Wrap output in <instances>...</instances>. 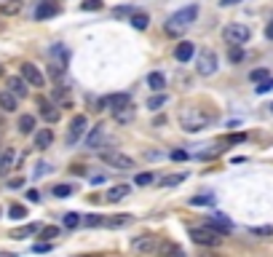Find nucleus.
Instances as JSON below:
<instances>
[{
	"label": "nucleus",
	"instance_id": "obj_9",
	"mask_svg": "<svg viewBox=\"0 0 273 257\" xmlns=\"http://www.w3.org/2000/svg\"><path fill=\"white\" fill-rule=\"evenodd\" d=\"M37 110H41V118L43 121H49V123H56L59 121V107H56L54 102H49V99H43V97H37Z\"/></svg>",
	"mask_w": 273,
	"mask_h": 257
},
{
	"label": "nucleus",
	"instance_id": "obj_40",
	"mask_svg": "<svg viewBox=\"0 0 273 257\" xmlns=\"http://www.w3.org/2000/svg\"><path fill=\"white\" fill-rule=\"evenodd\" d=\"M228 59H230V62H241V59H244V51H241V46H230V51H228Z\"/></svg>",
	"mask_w": 273,
	"mask_h": 257
},
{
	"label": "nucleus",
	"instance_id": "obj_31",
	"mask_svg": "<svg viewBox=\"0 0 273 257\" xmlns=\"http://www.w3.org/2000/svg\"><path fill=\"white\" fill-rule=\"evenodd\" d=\"M62 225L67 228V231L78 228V225H81V214H78V212H67V214H64V220H62Z\"/></svg>",
	"mask_w": 273,
	"mask_h": 257
},
{
	"label": "nucleus",
	"instance_id": "obj_47",
	"mask_svg": "<svg viewBox=\"0 0 273 257\" xmlns=\"http://www.w3.org/2000/svg\"><path fill=\"white\" fill-rule=\"evenodd\" d=\"M126 14H131V8H129V6H126V8H124V6H118V8H115V16H126Z\"/></svg>",
	"mask_w": 273,
	"mask_h": 257
},
{
	"label": "nucleus",
	"instance_id": "obj_26",
	"mask_svg": "<svg viewBox=\"0 0 273 257\" xmlns=\"http://www.w3.org/2000/svg\"><path fill=\"white\" fill-rule=\"evenodd\" d=\"M214 193H201V196H193L190 198V206H214Z\"/></svg>",
	"mask_w": 273,
	"mask_h": 257
},
{
	"label": "nucleus",
	"instance_id": "obj_35",
	"mask_svg": "<svg viewBox=\"0 0 273 257\" xmlns=\"http://www.w3.org/2000/svg\"><path fill=\"white\" fill-rule=\"evenodd\" d=\"M153 179H155V177H153V174H150V171H139V174L134 177V182L145 188V185H153Z\"/></svg>",
	"mask_w": 273,
	"mask_h": 257
},
{
	"label": "nucleus",
	"instance_id": "obj_20",
	"mask_svg": "<svg viewBox=\"0 0 273 257\" xmlns=\"http://www.w3.org/2000/svg\"><path fill=\"white\" fill-rule=\"evenodd\" d=\"M51 142H54L51 129H41V131L35 134V148H37V150H46V148H51Z\"/></svg>",
	"mask_w": 273,
	"mask_h": 257
},
{
	"label": "nucleus",
	"instance_id": "obj_39",
	"mask_svg": "<svg viewBox=\"0 0 273 257\" xmlns=\"http://www.w3.org/2000/svg\"><path fill=\"white\" fill-rule=\"evenodd\" d=\"M249 233H252V236H260V239H265V236H270V233H273V228H270V225H262V228H249Z\"/></svg>",
	"mask_w": 273,
	"mask_h": 257
},
{
	"label": "nucleus",
	"instance_id": "obj_43",
	"mask_svg": "<svg viewBox=\"0 0 273 257\" xmlns=\"http://www.w3.org/2000/svg\"><path fill=\"white\" fill-rule=\"evenodd\" d=\"M169 158H172V161H187V158H190V153H185V150H172Z\"/></svg>",
	"mask_w": 273,
	"mask_h": 257
},
{
	"label": "nucleus",
	"instance_id": "obj_14",
	"mask_svg": "<svg viewBox=\"0 0 273 257\" xmlns=\"http://www.w3.org/2000/svg\"><path fill=\"white\" fill-rule=\"evenodd\" d=\"M196 56V46L190 41H182V43H177V49H174V59L177 62H190Z\"/></svg>",
	"mask_w": 273,
	"mask_h": 257
},
{
	"label": "nucleus",
	"instance_id": "obj_17",
	"mask_svg": "<svg viewBox=\"0 0 273 257\" xmlns=\"http://www.w3.org/2000/svg\"><path fill=\"white\" fill-rule=\"evenodd\" d=\"M14 161H16L14 148L0 150V174H8V171H11V166H14Z\"/></svg>",
	"mask_w": 273,
	"mask_h": 257
},
{
	"label": "nucleus",
	"instance_id": "obj_18",
	"mask_svg": "<svg viewBox=\"0 0 273 257\" xmlns=\"http://www.w3.org/2000/svg\"><path fill=\"white\" fill-rule=\"evenodd\" d=\"M19 107V97H14L11 91H0V110L3 113H14Z\"/></svg>",
	"mask_w": 273,
	"mask_h": 257
},
{
	"label": "nucleus",
	"instance_id": "obj_41",
	"mask_svg": "<svg viewBox=\"0 0 273 257\" xmlns=\"http://www.w3.org/2000/svg\"><path fill=\"white\" fill-rule=\"evenodd\" d=\"M268 75H270L268 70H252V72H249V81H252V83H257V81H265Z\"/></svg>",
	"mask_w": 273,
	"mask_h": 257
},
{
	"label": "nucleus",
	"instance_id": "obj_22",
	"mask_svg": "<svg viewBox=\"0 0 273 257\" xmlns=\"http://www.w3.org/2000/svg\"><path fill=\"white\" fill-rule=\"evenodd\" d=\"M131 193V188L129 185H115V188H110V193H107V201L112 204H118V201H124V198Z\"/></svg>",
	"mask_w": 273,
	"mask_h": 257
},
{
	"label": "nucleus",
	"instance_id": "obj_3",
	"mask_svg": "<svg viewBox=\"0 0 273 257\" xmlns=\"http://www.w3.org/2000/svg\"><path fill=\"white\" fill-rule=\"evenodd\" d=\"M196 70H199V75H214L217 72V54H214L212 49H204L196 54Z\"/></svg>",
	"mask_w": 273,
	"mask_h": 257
},
{
	"label": "nucleus",
	"instance_id": "obj_6",
	"mask_svg": "<svg viewBox=\"0 0 273 257\" xmlns=\"http://www.w3.org/2000/svg\"><path fill=\"white\" fill-rule=\"evenodd\" d=\"M249 35H252V32H249L247 24H228V27L222 30V38H225L230 46H244V43L249 41Z\"/></svg>",
	"mask_w": 273,
	"mask_h": 257
},
{
	"label": "nucleus",
	"instance_id": "obj_2",
	"mask_svg": "<svg viewBox=\"0 0 273 257\" xmlns=\"http://www.w3.org/2000/svg\"><path fill=\"white\" fill-rule=\"evenodd\" d=\"M196 16H199V6H185L180 11H174L166 22V32L169 35H182L187 27L196 22Z\"/></svg>",
	"mask_w": 273,
	"mask_h": 257
},
{
	"label": "nucleus",
	"instance_id": "obj_21",
	"mask_svg": "<svg viewBox=\"0 0 273 257\" xmlns=\"http://www.w3.org/2000/svg\"><path fill=\"white\" fill-rule=\"evenodd\" d=\"M147 89H150V91H164V89H166L164 72H150V75H147Z\"/></svg>",
	"mask_w": 273,
	"mask_h": 257
},
{
	"label": "nucleus",
	"instance_id": "obj_28",
	"mask_svg": "<svg viewBox=\"0 0 273 257\" xmlns=\"http://www.w3.org/2000/svg\"><path fill=\"white\" fill-rule=\"evenodd\" d=\"M37 233H41V239H43V241H54L56 236H62V228H56V225H46V228H41Z\"/></svg>",
	"mask_w": 273,
	"mask_h": 257
},
{
	"label": "nucleus",
	"instance_id": "obj_16",
	"mask_svg": "<svg viewBox=\"0 0 273 257\" xmlns=\"http://www.w3.org/2000/svg\"><path fill=\"white\" fill-rule=\"evenodd\" d=\"M105 123H97L91 131H89V137H86V148H99L102 145V137H105Z\"/></svg>",
	"mask_w": 273,
	"mask_h": 257
},
{
	"label": "nucleus",
	"instance_id": "obj_36",
	"mask_svg": "<svg viewBox=\"0 0 273 257\" xmlns=\"http://www.w3.org/2000/svg\"><path fill=\"white\" fill-rule=\"evenodd\" d=\"M102 6H105L102 0H83V3H81V11H99Z\"/></svg>",
	"mask_w": 273,
	"mask_h": 257
},
{
	"label": "nucleus",
	"instance_id": "obj_4",
	"mask_svg": "<svg viewBox=\"0 0 273 257\" xmlns=\"http://www.w3.org/2000/svg\"><path fill=\"white\" fill-rule=\"evenodd\" d=\"M190 239L201 246H217L222 241V233L212 231L209 225H201V228H190Z\"/></svg>",
	"mask_w": 273,
	"mask_h": 257
},
{
	"label": "nucleus",
	"instance_id": "obj_29",
	"mask_svg": "<svg viewBox=\"0 0 273 257\" xmlns=\"http://www.w3.org/2000/svg\"><path fill=\"white\" fill-rule=\"evenodd\" d=\"M16 129L22 131V134H30V131L35 129V118H32V116H19V123H16Z\"/></svg>",
	"mask_w": 273,
	"mask_h": 257
},
{
	"label": "nucleus",
	"instance_id": "obj_50",
	"mask_svg": "<svg viewBox=\"0 0 273 257\" xmlns=\"http://www.w3.org/2000/svg\"><path fill=\"white\" fill-rule=\"evenodd\" d=\"M222 6H236V3H241V0H220Z\"/></svg>",
	"mask_w": 273,
	"mask_h": 257
},
{
	"label": "nucleus",
	"instance_id": "obj_46",
	"mask_svg": "<svg viewBox=\"0 0 273 257\" xmlns=\"http://www.w3.org/2000/svg\"><path fill=\"white\" fill-rule=\"evenodd\" d=\"M27 201L37 204V201H41V193H37V190H27Z\"/></svg>",
	"mask_w": 273,
	"mask_h": 257
},
{
	"label": "nucleus",
	"instance_id": "obj_49",
	"mask_svg": "<svg viewBox=\"0 0 273 257\" xmlns=\"http://www.w3.org/2000/svg\"><path fill=\"white\" fill-rule=\"evenodd\" d=\"M265 38H268V41H273V22L265 27Z\"/></svg>",
	"mask_w": 273,
	"mask_h": 257
},
{
	"label": "nucleus",
	"instance_id": "obj_51",
	"mask_svg": "<svg viewBox=\"0 0 273 257\" xmlns=\"http://www.w3.org/2000/svg\"><path fill=\"white\" fill-rule=\"evenodd\" d=\"M270 110H273V104H270Z\"/></svg>",
	"mask_w": 273,
	"mask_h": 257
},
{
	"label": "nucleus",
	"instance_id": "obj_8",
	"mask_svg": "<svg viewBox=\"0 0 273 257\" xmlns=\"http://www.w3.org/2000/svg\"><path fill=\"white\" fill-rule=\"evenodd\" d=\"M86 129H89V118L86 116H75L70 121V131H67V145H75L83 134H86Z\"/></svg>",
	"mask_w": 273,
	"mask_h": 257
},
{
	"label": "nucleus",
	"instance_id": "obj_25",
	"mask_svg": "<svg viewBox=\"0 0 273 257\" xmlns=\"http://www.w3.org/2000/svg\"><path fill=\"white\" fill-rule=\"evenodd\" d=\"M115 121L118 123H129V121H134V107H131V102L124 104V107H115Z\"/></svg>",
	"mask_w": 273,
	"mask_h": 257
},
{
	"label": "nucleus",
	"instance_id": "obj_37",
	"mask_svg": "<svg viewBox=\"0 0 273 257\" xmlns=\"http://www.w3.org/2000/svg\"><path fill=\"white\" fill-rule=\"evenodd\" d=\"M51 193H54L56 198H67V196H72V188H70V185H54Z\"/></svg>",
	"mask_w": 273,
	"mask_h": 257
},
{
	"label": "nucleus",
	"instance_id": "obj_19",
	"mask_svg": "<svg viewBox=\"0 0 273 257\" xmlns=\"http://www.w3.org/2000/svg\"><path fill=\"white\" fill-rule=\"evenodd\" d=\"M8 91L19 99H24L27 97V81L24 78H8Z\"/></svg>",
	"mask_w": 273,
	"mask_h": 257
},
{
	"label": "nucleus",
	"instance_id": "obj_38",
	"mask_svg": "<svg viewBox=\"0 0 273 257\" xmlns=\"http://www.w3.org/2000/svg\"><path fill=\"white\" fill-rule=\"evenodd\" d=\"M270 89H273V78L268 75L265 81H257V89H255V91H257V94H268Z\"/></svg>",
	"mask_w": 273,
	"mask_h": 257
},
{
	"label": "nucleus",
	"instance_id": "obj_34",
	"mask_svg": "<svg viewBox=\"0 0 273 257\" xmlns=\"http://www.w3.org/2000/svg\"><path fill=\"white\" fill-rule=\"evenodd\" d=\"M8 217H11V220H24V217H27V209L19 206V204H14L11 209H8Z\"/></svg>",
	"mask_w": 273,
	"mask_h": 257
},
{
	"label": "nucleus",
	"instance_id": "obj_33",
	"mask_svg": "<svg viewBox=\"0 0 273 257\" xmlns=\"http://www.w3.org/2000/svg\"><path fill=\"white\" fill-rule=\"evenodd\" d=\"M81 223L86 228H97V225H105V217L102 214H89V217H81Z\"/></svg>",
	"mask_w": 273,
	"mask_h": 257
},
{
	"label": "nucleus",
	"instance_id": "obj_30",
	"mask_svg": "<svg viewBox=\"0 0 273 257\" xmlns=\"http://www.w3.org/2000/svg\"><path fill=\"white\" fill-rule=\"evenodd\" d=\"M166 102H169V97H166V94H161V91H158L155 97H150V99H147V107H150V110H161Z\"/></svg>",
	"mask_w": 273,
	"mask_h": 257
},
{
	"label": "nucleus",
	"instance_id": "obj_15",
	"mask_svg": "<svg viewBox=\"0 0 273 257\" xmlns=\"http://www.w3.org/2000/svg\"><path fill=\"white\" fill-rule=\"evenodd\" d=\"M24 8V0H3L0 3V16H19Z\"/></svg>",
	"mask_w": 273,
	"mask_h": 257
},
{
	"label": "nucleus",
	"instance_id": "obj_7",
	"mask_svg": "<svg viewBox=\"0 0 273 257\" xmlns=\"http://www.w3.org/2000/svg\"><path fill=\"white\" fill-rule=\"evenodd\" d=\"M22 78L27 81V86H35V89H43V86H46V75L37 70L32 62H24L22 64Z\"/></svg>",
	"mask_w": 273,
	"mask_h": 257
},
{
	"label": "nucleus",
	"instance_id": "obj_12",
	"mask_svg": "<svg viewBox=\"0 0 273 257\" xmlns=\"http://www.w3.org/2000/svg\"><path fill=\"white\" fill-rule=\"evenodd\" d=\"M131 249L150 254V252H158V241H155V236H137V239L131 241Z\"/></svg>",
	"mask_w": 273,
	"mask_h": 257
},
{
	"label": "nucleus",
	"instance_id": "obj_5",
	"mask_svg": "<svg viewBox=\"0 0 273 257\" xmlns=\"http://www.w3.org/2000/svg\"><path fill=\"white\" fill-rule=\"evenodd\" d=\"M99 158L105 161L107 166H115V169H134V158H129L126 153H118V150H99Z\"/></svg>",
	"mask_w": 273,
	"mask_h": 257
},
{
	"label": "nucleus",
	"instance_id": "obj_32",
	"mask_svg": "<svg viewBox=\"0 0 273 257\" xmlns=\"http://www.w3.org/2000/svg\"><path fill=\"white\" fill-rule=\"evenodd\" d=\"M131 223V214H118V217H110V220H105L107 228H121V225H129Z\"/></svg>",
	"mask_w": 273,
	"mask_h": 257
},
{
	"label": "nucleus",
	"instance_id": "obj_42",
	"mask_svg": "<svg viewBox=\"0 0 273 257\" xmlns=\"http://www.w3.org/2000/svg\"><path fill=\"white\" fill-rule=\"evenodd\" d=\"M180 182H182V174H174V177H164V179H161L164 188H169V185H180Z\"/></svg>",
	"mask_w": 273,
	"mask_h": 257
},
{
	"label": "nucleus",
	"instance_id": "obj_45",
	"mask_svg": "<svg viewBox=\"0 0 273 257\" xmlns=\"http://www.w3.org/2000/svg\"><path fill=\"white\" fill-rule=\"evenodd\" d=\"M107 182V174H94L91 177V185H105Z\"/></svg>",
	"mask_w": 273,
	"mask_h": 257
},
{
	"label": "nucleus",
	"instance_id": "obj_11",
	"mask_svg": "<svg viewBox=\"0 0 273 257\" xmlns=\"http://www.w3.org/2000/svg\"><path fill=\"white\" fill-rule=\"evenodd\" d=\"M131 97L124 91H118V94H107V97H102L99 99V107H107V110H115V107H124V104H129Z\"/></svg>",
	"mask_w": 273,
	"mask_h": 257
},
{
	"label": "nucleus",
	"instance_id": "obj_13",
	"mask_svg": "<svg viewBox=\"0 0 273 257\" xmlns=\"http://www.w3.org/2000/svg\"><path fill=\"white\" fill-rule=\"evenodd\" d=\"M206 225H209L212 231L222 233V236L233 231V223H230V220H228V217H225V214H212V217H209V223H206Z\"/></svg>",
	"mask_w": 273,
	"mask_h": 257
},
{
	"label": "nucleus",
	"instance_id": "obj_44",
	"mask_svg": "<svg viewBox=\"0 0 273 257\" xmlns=\"http://www.w3.org/2000/svg\"><path fill=\"white\" fill-rule=\"evenodd\" d=\"M32 249H35V252H49V249H51V244H49V241H37V244L32 246Z\"/></svg>",
	"mask_w": 273,
	"mask_h": 257
},
{
	"label": "nucleus",
	"instance_id": "obj_10",
	"mask_svg": "<svg viewBox=\"0 0 273 257\" xmlns=\"http://www.w3.org/2000/svg\"><path fill=\"white\" fill-rule=\"evenodd\" d=\"M56 14H59V3H56V0H41L37 8H35V19H37V22H46V19H51Z\"/></svg>",
	"mask_w": 273,
	"mask_h": 257
},
{
	"label": "nucleus",
	"instance_id": "obj_48",
	"mask_svg": "<svg viewBox=\"0 0 273 257\" xmlns=\"http://www.w3.org/2000/svg\"><path fill=\"white\" fill-rule=\"evenodd\" d=\"M24 185V179L19 177V179H8V188H22Z\"/></svg>",
	"mask_w": 273,
	"mask_h": 257
},
{
	"label": "nucleus",
	"instance_id": "obj_27",
	"mask_svg": "<svg viewBox=\"0 0 273 257\" xmlns=\"http://www.w3.org/2000/svg\"><path fill=\"white\" fill-rule=\"evenodd\" d=\"M49 54H51L54 59H56V64H62V67H64V62H67V56H70V51L64 49V46H59V43H56V46H51V51H49Z\"/></svg>",
	"mask_w": 273,
	"mask_h": 257
},
{
	"label": "nucleus",
	"instance_id": "obj_1",
	"mask_svg": "<svg viewBox=\"0 0 273 257\" xmlns=\"http://www.w3.org/2000/svg\"><path fill=\"white\" fill-rule=\"evenodd\" d=\"M214 121V113H206L201 107H187L180 113V126L185 131H190V134H196V131H204L206 126H212Z\"/></svg>",
	"mask_w": 273,
	"mask_h": 257
},
{
	"label": "nucleus",
	"instance_id": "obj_23",
	"mask_svg": "<svg viewBox=\"0 0 273 257\" xmlns=\"http://www.w3.org/2000/svg\"><path fill=\"white\" fill-rule=\"evenodd\" d=\"M41 231V225L37 223H30V225H24V228H16V231H11L8 236H11V239H27V236H32V233H37Z\"/></svg>",
	"mask_w": 273,
	"mask_h": 257
},
{
	"label": "nucleus",
	"instance_id": "obj_24",
	"mask_svg": "<svg viewBox=\"0 0 273 257\" xmlns=\"http://www.w3.org/2000/svg\"><path fill=\"white\" fill-rule=\"evenodd\" d=\"M131 27H134V30H147V27H150V16L142 14V11H131Z\"/></svg>",
	"mask_w": 273,
	"mask_h": 257
}]
</instances>
